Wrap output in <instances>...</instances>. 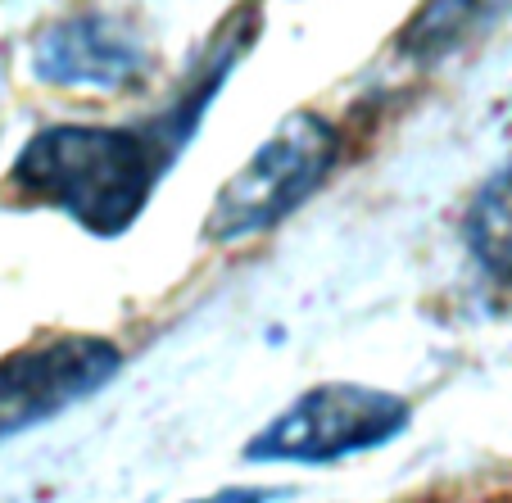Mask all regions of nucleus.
I'll return each instance as SVG.
<instances>
[{
	"label": "nucleus",
	"mask_w": 512,
	"mask_h": 503,
	"mask_svg": "<svg viewBox=\"0 0 512 503\" xmlns=\"http://www.w3.org/2000/svg\"><path fill=\"white\" fill-rule=\"evenodd\" d=\"M245 46H250V28L241 37L236 28L223 32L213 55L168 100V109H159L145 123H55L32 132L28 146L14 155L10 191L23 204L59 209L100 241L123 236L127 227H136L145 204L155 200L159 182L173 173L191 136L200 132L213 96L223 91Z\"/></svg>",
	"instance_id": "nucleus-1"
},
{
	"label": "nucleus",
	"mask_w": 512,
	"mask_h": 503,
	"mask_svg": "<svg viewBox=\"0 0 512 503\" xmlns=\"http://www.w3.org/2000/svg\"><path fill=\"white\" fill-rule=\"evenodd\" d=\"M340 127L318 109H290L272 136L218 186L200 236L209 245H236L286 223L304 200L327 186L340 159Z\"/></svg>",
	"instance_id": "nucleus-2"
},
{
	"label": "nucleus",
	"mask_w": 512,
	"mask_h": 503,
	"mask_svg": "<svg viewBox=\"0 0 512 503\" xmlns=\"http://www.w3.org/2000/svg\"><path fill=\"white\" fill-rule=\"evenodd\" d=\"M408 399L358 381H327L290 399L245 445V463H336L404 436Z\"/></svg>",
	"instance_id": "nucleus-3"
},
{
	"label": "nucleus",
	"mask_w": 512,
	"mask_h": 503,
	"mask_svg": "<svg viewBox=\"0 0 512 503\" xmlns=\"http://www.w3.org/2000/svg\"><path fill=\"white\" fill-rule=\"evenodd\" d=\"M123 368V349L105 336H50L0 358V440L50 422L105 390Z\"/></svg>",
	"instance_id": "nucleus-4"
},
{
	"label": "nucleus",
	"mask_w": 512,
	"mask_h": 503,
	"mask_svg": "<svg viewBox=\"0 0 512 503\" xmlns=\"http://www.w3.org/2000/svg\"><path fill=\"white\" fill-rule=\"evenodd\" d=\"M32 73L50 87L127 91L150 78V50L123 19L73 14V19H59L37 32Z\"/></svg>",
	"instance_id": "nucleus-5"
},
{
	"label": "nucleus",
	"mask_w": 512,
	"mask_h": 503,
	"mask_svg": "<svg viewBox=\"0 0 512 503\" xmlns=\"http://www.w3.org/2000/svg\"><path fill=\"white\" fill-rule=\"evenodd\" d=\"M463 241L467 254L481 263V272L512 286V164L476 186L463 213Z\"/></svg>",
	"instance_id": "nucleus-6"
},
{
	"label": "nucleus",
	"mask_w": 512,
	"mask_h": 503,
	"mask_svg": "<svg viewBox=\"0 0 512 503\" xmlns=\"http://www.w3.org/2000/svg\"><path fill=\"white\" fill-rule=\"evenodd\" d=\"M508 0H426L422 10L408 19V28L399 32V50L408 59H445L449 50H458L467 37L485 32L503 14Z\"/></svg>",
	"instance_id": "nucleus-7"
},
{
	"label": "nucleus",
	"mask_w": 512,
	"mask_h": 503,
	"mask_svg": "<svg viewBox=\"0 0 512 503\" xmlns=\"http://www.w3.org/2000/svg\"><path fill=\"white\" fill-rule=\"evenodd\" d=\"M277 494L272 490H259V485H227L218 494H204V499H191V503H272Z\"/></svg>",
	"instance_id": "nucleus-8"
}]
</instances>
